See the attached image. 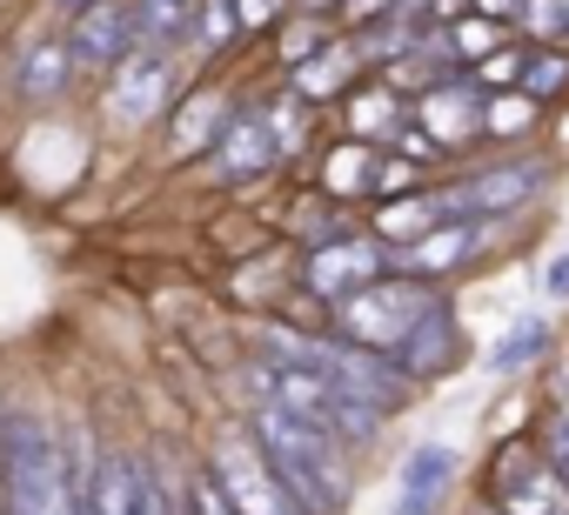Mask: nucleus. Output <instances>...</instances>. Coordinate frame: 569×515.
Wrapping results in <instances>:
<instances>
[{"mask_svg":"<svg viewBox=\"0 0 569 515\" xmlns=\"http://www.w3.org/2000/svg\"><path fill=\"white\" fill-rule=\"evenodd\" d=\"M0 508L8 515H81V482L41 415H0Z\"/></svg>","mask_w":569,"mask_h":515,"instance_id":"obj_1","label":"nucleus"},{"mask_svg":"<svg viewBox=\"0 0 569 515\" xmlns=\"http://www.w3.org/2000/svg\"><path fill=\"white\" fill-rule=\"evenodd\" d=\"M254 435H261V455L274 462V475L296 488V502H316L322 515L342 508V442L329 428H316L309 415L281 408V402H261Z\"/></svg>","mask_w":569,"mask_h":515,"instance_id":"obj_2","label":"nucleus"},{"mask_svg":"<svg viewBox=\"0 0 569 515\" xmlns=\"http://www.w3.org/2000/svg\"><path fill=\"white\" fill-rule=\"evenodd\" d=\"M429 289L422 282H369V289H356V295H342L336 302V322H342V342H356V349H369V355H396L402 342H409V329L429 315Z\"/></svg>","mask_w":569,"mask_h":515,"instance_id":"obj_3","label":"nucleus"},{"mask_svg":"<svg viewBox=\"0 0 569 515\" xmlns=\"http://www.w3.org/2000/svg\"><path fill=\"white\" fill-rule=\"evenodd\" d=\"M208 475L221 482V495H228L241 515H302L296 488L274 475V462H268L261 442H248V435H228V442L208 455Z\"/></svg>","mask_w":569,"mask_h":515,"instance_id":"obj_4","label":"nucleus"},{"mask_svg":"<svg viewBox=\"0 0 569 515\" xmlns=\"http://www.w3.org/2000/svg\"><path fill=\"white\" fill-rule=\"evenodd\" d=\"M496 515H569V482L529 448L496 455Z\"/></svg>","mask_w":569,"mask_h":515,"instance_id":"obj_5","label":"nucleus"},{"mask_svg":"<svg viewBox=\"0 0 569 515\" xmlns=\"http://www.w3.org/2000/svg\"><path fill=\"white\" fill-rule=\"evenodd\" d=\"M81 515H148V468L128 455H94V468H81Z\"/></svg>","mask_w":569,"mask_h":515,"instance_id":"obj_6","label":"nucleus"},{"mask_svg":"<svg viewBox=\"0 0 569 515\" xmlns=\"http://www.w3.org/2000/svg\"><path fill=\"white\" fill-rule=\"evenodd\" d=\"M376 275H382V248H376V241H322V248L309 254V269H302V282H309L316 295H329V302L369 289Z\"/></svg>","mask_w":569,"mask_h":515,"instance_id":"obj_7","label":"nucleus"},{"mask_svg":"<svg viewBox=\"0 0 569 515\" xmlns=\"http://www.w3.org/2000/svg\"><path fill=\"white\" fill-rule=\"evenodd\" d=\"M128 41H134V14L114 8V0L81 8V14H74V34H68V48H74L81 68H121V61H128Z\"/></svg>","mask_w":569,"mask_h":515,"instance_id":"obj_8","label":"nucleus"},{"mask_svg":"<svg viewBox=\"0 0 569 515\" xmlns=\"http://www.w3.org/2000/svg\"><path fill=\"white\" fill-rule=\"evenodd\" d=\"M168 88H174V68L161 54H141V61H121L114 68V94H108V114L114 121H154L168 108Z\"/></svg>","mask_w":569,"mask_h":515,"instance_id":"obj_9","label":"nucleus"},{"mask_svg":"<svg viewBox=\"0 0 569 515\" xmlns=\"http://www.w3.org/2000/svg\"><path fill=\"white\" fill-rule=\"evenodd\" d=\"M416 121H422V134H429L436 148H462V141H476V134H482V101H476L469 88L442 81V88H422Z\"/></svg>","mask_w":569,"mask_h":515,"instance_id":"obj_10","label":"nucleus"},{"mask_svg":"<svg viewBox=\"0 0 569 515\" xmlns=\"http://www.w3.org/2000/svg\"><path fill=\"white\" fill-rule=\"evenodd\" d=\"M274 161H281V154H274L261 114H234V121L221 128V141H214V174H221V181H254V174H268Z\"/></svg>","mask_w":569,"mask_h":515,"instance_id":"obj_11","label":"nucleus"},{"mask_svg":"<svg viewBox=\"0 0 569 515\" xmlns=\"http://www.w3.org/2000/svg\"><path fill=\"white\" fill-rule=\"evenodd\" d=\"M456 362V342H449V309L442 302H429V315L409 329V342L396 349V375L402 382H429V375H442Z\"/></svg>","mask_w":569,"mask_h":515,"instance_id":"obj_12","label":"nucleus"},{"mask_svg":"<svg viewBox=\"0 0 569 515\" xmlns=\"http://www.w3.org/2000/svg\"><path fill=\"white\" fill-rule=\"evenodd\" d=\"M536 188H542V168H536V161H522V168H489L482 181L456 188V208H462V214H489V208H516V201H529Z\"/></svg>","mask_w":569,"mask_h":515,"instance_id":"obj_13","label":"nucleus"},{"mask_svg":"<svg viewBox=\"0 0 569 515\" xmlns=\"http://www.w3.org/2000/svg\"><path fill=\"white\" fill-rule=\"evenodd\" d=\"M476 234H482V228H469V221H442V228H429L422 241L402 248V269H409V275H442V269H456L462 254L476 248Z\"/></svg>","mask_w":569,"mask_h":515,"instance_id":"obj_14","label":"nucleus"},{"mask_svg":"<svg viewBox=\"0 0 569 515\" xmlns=\"http://www.w3.org/2000/svg\"><path fill=\"white\" fill-rule=\"evenodd\" d=\"M356 68H362L356 48H316L309 61H296V94L302 101H329V94H342L356 81Z\"/></svg>","mask_w":569,"mask_h":515,"instance_id":"obj_15","label":"nucleus"},{"mask_svg":"<svg viewBox=\"0 0 569 515\" xmlns=\"http://www.w3.org/2000/svg\"><path fill=\"white\" fill-rule=\"evenodd\" d=\"M68 68H74V48H61V41H34L28 54H21V94L28 101H54L61 88H68Z\"/></svg>","mask_w":569,"mask_h":515,"instance_id":"obj_16","label":"nucleus"},{"mask_svg":"<svg viewBox=\"0 0 569 515\" xmlns=\"http://www.w3.org/2000/svg\"><path fill=\"white\" fill-rule=\"evenodd\" d=\"M456 214V194H416V201H396V208H382V234L389 241H422L429 228H442Z\"/></svg>","mask_w":569,"mask_h":515,"instance_id":"obj_17","label":"nucleus"},{"mask_svg":"<svg viewBox=\"0 0 569 515\" xmlns=\"http://www.w3.org/2000/svg\"><path fill=\"white\" fill-rule=\"evenodd\" d=\"M376 168H382V161H376L369 148H356V141H349V148H336V154H329L322 188H329L336 201H349V194H376Z\"/></svg>","mask_w":569,"mask_h":515,"instance_id":"obj_18","label":"nucleus"},{"mask_svg":"<svg viewBox=\"0 0 569 515\" xmlns=\"http://www.w3.org/2000/svg\"><path fill=\"white\" fill-rule=\"evenodd\" d=\"M134 28L148 41H181L194 28V0H134Z\"/></svg>","mask_w":569,"mask_h":515,"instance_id":"obj_19","label":"nucleus"},{"mask_svg":"<svg viewBox=\"0 0 569 515\" xmlns=\"http://www.w3.org/2000/svg\"><path fill=\"white\" fill-rule=\"evenodd\" d=\"M221 94H194L188 108H181V128H174V148L188 154V148H208V141H221Z\"/></svg>","mask_w":569,"mask_h":515,"instance_id":"obj_20","label":"nucleus"},{"mask_svg":"<svg viewBox=\"0 0 569 515\" xmlns=\"http://www.w3.org/2000/svg\"><path fill=\"white\" fill-rule=\"evenodd\" d=\"M529 128H536V94H509L502 88L496 101H482V134L509 141V134H529Z\"/></svg>","mask_w":569,"mask_h":515,"instance_id":"obj_21","label":"nucleus"},{"mask_svg":"<svg viewBox=\"0 0 569 515\" xmlns=\"http://www.w3.org/2000/svg\"><path fill=\"white\" fill-rule=\"evenodd\" d=\"M261 121H268V141H274V154H296V148L309 141V101H302V94L274 101V108H268Z\"/></svg>","mask_w":569,"mask_h":515,"instance_id":"obj_22","label":"nucleus"},{"mask_svg":"<svg viewBox=\"0 0 569 515\" xmlns=\"http://www.w3.org/2000/svg\"><path fill=\"white\" fill-rule=\"evenodd\" d=\"M449 468H456V455H449V448H416V455H409V468H402V495H422V502H429V495L449 482Z\"/></svg>","mask_w":569,"mask_h":515,"instance_id":"obj_23","label":"nucleus"},{"mask_svg":"<svg viewBox=\"0 0 569 515\" xmlns=\"http://www.w3.org/2000/svg\"><path fill=\"white\" fill-rule=\"evenodd\" d=\"M522 28L536 34V41H569V0H522Z\"/></svg>","mask_w":569,"mask_h":515,"instance_id":"obj_24","label":"nucleus"},{"mask_svg":"<svg viewBox=\"0 0 569 515\" xmlns=\"http://www.w3.org/2000/svg\"><path fill=\"white\" fill-rule=\"evenodd\" d=\"M562 88H569V61H562L556 48L522 61V94H536V101H542V94H562Z\"/></svg>","mask_w":569,"mask_h":515,"instance_id":"obj_25","label":"nucleus"},{"mask_svg":"<svg viewBox=\"0 0 569 515\" xmlns=\"http://www.w3.org/2000/svg\"><path fill=\"white\" fill-rule=\"evenodd\" d=\"M396 128V88H362L356 94V134H389Z\"/></svg>","mask_w":569,"mask_h":515,"instance_id":"obj_26","label":"nucleus"},{"mask_svg":"<svg viewBox=\"0 0 569 515\" xmlns=\"http://www.w3.org/2000/svg\"><path fill=\"white\" fill-rule=\"evenodd\" d=\"M542 342H549V329L529 315V322H516V329H509V342H496V355H489V362H496V368H522L529 355H542Z\"/></svg>","mask_w":569,"mask_h":515,"instance_id":"obj_27","label":"nucleus"},{"mask_svg":"<svg viewBox=\"0 0 569 515\" xmlns=\"http://www.w3.org/2000/svg\"><path fill=\"white\" fill-rule=\"evenodd\" d=\"M188 515H241V508L221 495L214 475H194V482H188Z\"/></svg>","mask_w":569,"mask_h":515,"instance_id":"obj_28","label":"nucleus"},{"mask_svg":"<svg viewBox=\"0 0 569 515\" xmlns=\"http://www.w3.org/2000/svg\"><path fill=\"white\" fill-rule=\"evenodd\" d=\"M234 28H241V21H234V0H201V41H208V48H221Z\"/></svg>","mask_w":569,"mask_h":515,"instance_id":"obj_29","label":"nucleus"},{"mask_svg":"<svg viewBox=\"0 0 569 515\" xmlns=\"http://www.w3.org/2000/svg\"><path fill=\"white\" fill-rule=\"evenodd\" d=\"M476 74H482L489 88H516V81H522V54H509V48H489Z\"/></svg>","mask_w":569,"mask_h":515,"instance_id":"obj_30","label":"nucleus"},{"mask_svg":"<svg viewBox=\"0 0 569 515\" xmlns=\"http://www.w3.org/2000/svg\"><path fill=\"white\" fill-rule=\"evenodd\" d=\"M281 8H289V0H234V21H241V34H261V28L281 21Z\"/></svg>","mask_w":569,"mask_h":515,"instance_id":"obj_31","label":"nucleus"},{"mask_svg":"<svg viewBox=\"0 0 569 515\" xmlns=\"http://www.w3.org/2000/svg\"><path fill=\"white\" fill-rule=\"evenodd\" d=\"M416 181H422L416 161H382V168H376V194H402V188H416Z\"/></svg>","mask_w":569,"mask_h":515,"instance_id":"obj_32","label":"nucleus"},{"mask_svg":"<svg viewBox=\"0 0 569 515\" xmlns=\"http://www.w3.org/2000/svg\"><path fill=\"white\" fill-rule=\"evenodd\" d=\"M316 48H322V28L316 21H296L289 34H281V54H289V61H309Z\"/></svg>","mask_w":569,"mask_h":515,"instance_id":"obj_33","label":"nucleus"},{"mask_svg":"<svg viewBox=\"0 0 569 515\" xmlns=\"http://www.w3.org/2000/svg\"><path fill=\"white\" fill-rule=\"evenodd\" d=\"M489 41H496V28H489V14H482V21H469V28L456 21V48H462V54H489Z\"/></svg>","mask_w":569,"mask_h":515,"instance_id":"obj_34","label":"nucleus"},{"mask_svg":"<svg viewBox=\"0 0 569 515\" xmlns=\"http://www.w3.org/2000/svg\"><path fill=\"white\" fill-rule=\"evenodd\" d=\"M549 289L569 295V254H556V262H549Z\"/></svg>","mask_w":569,"mask_h":515,"instance_id":"obj_35","label":"nucleus"},{"mask_svg":"<svg viewBox=\"0 0 569 515\" xmlns=\"http://www.w3.org/2000/svg\"><path fill=\"white\" fill-rule=\"evenodd\" d=\"M509 8H522V0H482V14H489V21H509Z\"/></svg>","mask_w":569,"mask_h":515,"instance_id":"obj_36","label":"nucleus"},{"mask_svg":"<svg viewBox=\"0 0 569 515\" xmlns=\"http://www.w3.org/2000/svg\"><path fill=\"white\" fill-rule=\"evenodd\" d=\"M416 8H429V0H402V8H396V14H416Z\"/></svg>","mask_w":569,"mask_h":515,"instance_id":"obj_37","label":"nucleus"},{"mask_svg":"<svg viewBox=\"0 0 569 515\" xmlns=\"http://www.w3.org/2000/svg\"><path fill=\"white\" fill-rule=\"evenodd\" d=\"M61 8H74V14H81V8H94V0H61Z\"/></svg>","mask_w":569,"mask_h":515,"instance_id":"obj_38","label":"nucleus"}]
</instances>
